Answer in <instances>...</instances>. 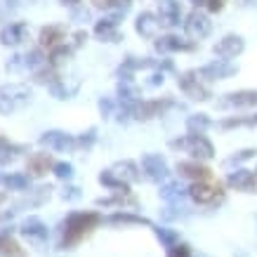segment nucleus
Segmentation results:
<instances>
[{
    "label": "nucleus",
    "instance_id": "obj_21",
    "mask_svg": "<svg viewBox=\"0 0 257 257\" xmlns=\"http://www.w3.org/2000/svg\"><path fill=\"white\" fill-rule=\"evenodd\" d=\"M40 47H55V45H59L64 40V29L62 26H45L43 31H40Z\"/></svg>",
    "mask_w": 257,
    "mask_h": 257
},
{
    "label": "nucleus",
    "instance_id": "obj_25",
    "mask_svg": "<svg viewBox=\"0 0 257 257\" xmlns=\"http://www.w3.org/2000/svg\"><path fill=\"white\" fill-rule=\"evenodd\" d=\"M0 255L5 257H24V250L17 245V241H12L8 234L0 236Z\"/></svg>",
    "mask_w": 257,
    "mask_h": 257
},
{
    "label": "nucleus",
    "instance_id": "obj_33",
    "mask_svg": "<svg viewBox=\"0 0 257 257\" xmlns=\"http://www.w3.org/2000/svg\"><path fill=\"white\" fill-rule=\"evenodd\" d=\"M120 97H123V99L135 101L137 97H140V90H137V87H133V85H120Z\"/></svg>",
    "mask_w": 257,
    "mask_h": 257
},
{
    "label": "nucleus",
    "instance_id": "obj_15",
    "mask_svg": "<svg viewBox=\"0 0 257 257\" xmlns=\"http://www.w3.org/2000/svg\"><path fill=\"white\" fill-rule=\"evenodd\" d=\"M158 29H161V19L151 12H144V15L137 17V33L144 36V38H156Z\"/></svg>",
    "mask_w": 257,
    "mask_h": 257
},
{
    "label": "nucleus",
    "instance_id": "obj_8",
    "mask_svg": "<svg viewBox=\"0 0 257 257\" xmlns=\"http://www.w3.org/2000/svg\"><path fill=\"white\" fill-rule=\"evenodd\" d=\"M198 73H201V78H205V80L229 78V76H234V73H236V66H231V64L226 62V59H217V62L208 64V66H203Z\"/></svg>",
    "mask_w": 257,
    "mask_h": 257
},
{
    "label": "nucleus",
    "instance_id": "obj_28",
    "mask_svg": "<svg viewBox=\"0 0 257 257\" xmlns=\"http://www.w3.org/2000/svg\"><path fill=\"white\" fill-rule=\"evenodd\" d=\"M5 184H8L10 191H24V189L29 187V177L15 172V175H8V177H5Z\"/></svg>",
    "mask_w": 257,
    "mask_h": 257
},
{
    "label": "nucleus",
    "instance_id": "obj_10",
    "mask_svg": "<svg viewBox=\"0 0 257 257\" xmlns=\"http://www.w3.org/2000/svg\"><path fill=\"white\" fill-rule=\"evenodd\" d=\"M229 187L238 189V191H250V194H255L257 191V172L238 170V172H234V175H229Z\"/></svg>",
    "mask_w": 257,
    "mask_h": 257
},
{
    "label": "nucleus",
    "instance_id": "obj_7",
    "mask_svg": "<svg viewBox=\"0 0 257 257\" xmlns=\"http://www.w3.org/2000/svg\"><path fill=\"white\" fill-rule=\"evenodd\" d=\"M142 170L147 172V177L154 179V182L168 177V165H165V161L161 156H156V154H147V156L142 158Z\"/></svg>",
    "mask_w": 257,
    "mask_h": 257
},
{
    "label": "nucleus",
    "instance_id": "obj_27",
    "mask_svg": "<svg viewBox=\"0 0 257 257\" xmlns=\"http://www.w3.org/2000/svg\"><path fill=\"white\" fill-rule=\"evenodd\" d=\"M208 125H210V120H208V116H203V113H198V116H191L187 120V127H189V133H191V135H203Z\"/></svg>",
    "mask_w": 257,
    "mask_h": 257
},
{
    "label": "nucleus",
    "instance_id": "obj_35",
    "mask_svg": "<svg viewBox=\"0 0 257 257\" xmlns=\"http://www.w3.org/2000/svg\"><path fill=\"white\" fill-rule=\"evenodd\" d=\"M24 59H26V64H29V66H40V64H43V59H47V57H43L38 50H36V52H31V55H26Z\"/></svg>",
    "mask_w": 257,
    "mask_h": 257
},
{
    "label": "nucleus",
    "instance_id": "obj_14",
    "mask_svg": "<svg viewBox=\"0 0 257 257\" xmlns=\"http://www.w3.org/2000/svg\"><path fill=\"white\" fill-rule=\"evenodd\" d=\"M40 144L52 149V151H66V149L76 147V140H71L69 135H64V133H45L40 137Z\"/></svg>",
    "mask_w": 257,
    "mask_h": 257
},
{
    "label": "nucleus",
    "instance_id": "obj_1",
    "mask_svg": "<svg viewBox=\"0 0 257 257\" xmlns=\"http://www.w3.org/2000/svg\"><path fill=\"white\" fill-rule=\"evenodd\" d=\"M99 222L97 212H73L66 222H64V248H71L73 243L85 238L90 231Z\"/></svg>",
    "mask_w": 257,
    "mask_h": 257
},
{
    "label": "nucleus",
    "instance_id": "obj_20",
    "mask_svg": "<svg viewBox=\"0 0 257 257\" xmlns=\"http://www.w3.org/2000/svg\"><path fill=\"white\" fill-rule=\"evenodd\" d=\"M255 104H257V90L234 92L222 101V106H255Z\"/></svg>",
    "mask_w": 257,
    "mask_h": 257
},
{
    "label": "nucleus",
    "instance_id": "obj_40",
    "mask_svg": "<svg viewBox=\"0 0 257 257\" xmlns=\"http://www.w3.org/2000/svg\"><path fill=\"white\" fill-rule=\"evenodd\" d=\"M158 83H163V73H156L154 80H151V85H158Z\"/></svg>",
    "mask_w": 257,
    "mask_h": 257
},
{
    "label": "nucleus",
    "instance_id": "obj_12",
    "mask_svg": "<svg viewBox=\"0 0 257 257\" xmlns=\"http://www.w3.org/2000/svg\"><path fill=\"white\" fill-rule=\"evenodd\" d=\"M26 33H29V26L22 22L17 24H10L0 31V43L3 45H19L22 40H26Z\"/></svg>",
    "mask_w": 257,
    "mask_h": 257
},
{
    "label": "nucleus",
    "instance_id": "obj_17",
    "mask_svg": "<svg viewBox=\"0 0 257 257\" xmlns=\"http://www.w3.org/2000/svg\"><path fill=\"white\" fill-rule=\"evenodd\" d=\"M118 26V17H109V19H101V22H97V26H94V36L101 40H118L120 36H118L116 31Z\"/></svg>",
    "mask_w": 257,
    "mask_h": 257
},
{
    "label": "nucleus",
    "instance_id": "obj_6",
    "mask_svg": "<svg viewBox=\"0 0 257 257\" xmlns=\"http://www.w3.org/2000/svg\"><path fill=\"white\" fill-rule=\"evenodd\" d=\"M184 29H187V36L194 40H203L212 29V22L201 12H191L184 22Z\"/></svg>",
    "mask_w": 257,
    "mask_h": 257
},
{
    "label": "nucleus",
    "instance_id": "obj_26",
    "mask_svg": "<svg viewBox=\"0 0 257 257\" xmlns=\"http://www.w3.org/2000/svg\"><path fill=\"white\" fill-rule=\"evenodd\" d=\"M69 57H71V47H66L64 43H59V45L50 47V55H47V59H50V64H52V66H57V64L66 62Z\"/></svg>",
    "mask_w": 257,
    "mask_h": 257
},
{
    "label": "nucleus",
    "instance_id": "obj_43",
    "mask_svg": "<svg viewBox=\"0 0 257 257\" xmlns=\"http://www.w3.org/2000/svg\"><path fill=\"white\" fill-rule=\"evenodd\" d=\"M5 198H8V196H5V194H0V203H3V201H5Z\"/></svg>",
    "mask_w": 257,
    "mask_h": 257
},
{
    "label": "nucleus",
    "instance_id": "obj_42",
    "mask_svg": "<svg viewBox=\"0 0 257 257\" xmlns=\"http://www.w3.org/2000/svg\"><path fill=\"white\" fill-rule=\"evenodd\" d=\"M189 3H194V5H205L208 0H189Z\"/></svg>",
    "mask_w": 257,
    "mask_h": 257
},
{
    "label": "nucleus",
    "instance_id": "obj_38",
    "mask_svg": "<svg viewBox=\"0 0 257 257\" xmlns=\"http://www.w3.org/2000/svg\"><path fill=\"white\" fill-rule=\"evenodd\" d=\"M255 156V151H241L238 156L234 158V163H241V161H248V158H252Z\"/></svg>",
    "mask_w": 257,
    "mask_h": 257
},
{
    "label": "nucleus",
    "instance_id": "obj_13",
    "mask_svg": "<svg viewBox=\"0 0 257 257\" xmlns=\"http://www.w3.org/2000/svg\"><path fill=\"white\" fill-rule=\"evenodd\" d=\"M52 168H55V161H52L50 154H33V156L29 158V163H26V170L31 172L33 177H43V175H47Z\"/></svg>",
    "mask_w": 257,
    "mask_h": 257
},
{
    "label": "nucleus",
    "instance_id": "obj_29",
    "mask_svg": "<svg viewBox=\"0 0 257 257\" xmlns=\"http://www.w3.org/2000/svg\"><path fill=\"white\" fill-rule=\"evenodd\" d=\"M33 80L36 83H40V85H52L57 80V76H55V71H50V69H40V71H36V76H33Z\"/></svg>",
    "mask_w": 257,
    "mask_h": 257
},
{
    "label": "nucleus",
    "instance_id": "obj_16",
    "mask_svg": "<svg viewBox=\"0 0 257 257\" xmlns=\"http://www.w3.org/2000/svg\"><path fill=\"white\" fill-rule=\"evenodd\" d=\"M179 17H182L179 3H175V0H163V3H161L158 19H161L163 26H175V24H179Z\"/></svg>",
    "mask_w": 257,
    "mask_h": 257
},
{
    "label": "nucleus",
    "instance_id": "obj_2",
    "mask_svg": "<svg viewBox=\"0 0 257 257\" xmlns=\"http://www.w3.org/2000/svg\"><path fill=\"white\" fill-rule=\"evenodd\" d=\"M172 149H184L187 154H191L194 158H212L215 156V149H212L210 140H205L203 135H191L189 133V137H184V140H175L170 142Z\"/></svg>",
    "mask_w": 257,
    "mask_h": 257
},
{
    "label": "nucleus",
    "instance_id": "obj_19",
    "mask_svg": "<svg viewBox=\"0 0 257 257\" xmlns=\"http://www.w3.org/2000/svg\"><path fill=\"white\" fill-rule=\"evenodd\" d=\"M22 234L26 236L29 241H43V238L47 236V229H45V224H43L38 217H29L22 224Z\"/></svg>",
    "mask_w": 257,
    "mask_h": 257
},
{
    "label": "nucleus",
    "instance_id": "obj_32",
    "mask_svg": "<svg viewBox=\"0 0 257 257\" xmlns=\"http://www.w3.org/2000/svg\"><path fill=\"white\" fill-rule=\"evenodd\" d=\"M224 127H234V125H257V116L250 118H231V120H224Z\"/></svg>",
    "mask_w": 257,
    "mask_h": 257
},
{
    "label": "nucleus",
    "instance_id": "obj_39",
    "mask_svg": "<svg viewBox=\"0 0 257 257\" xmlns=\"http://www.w3.org/2000/svg\"><path fill=\"white\" fill-rule=\"evenodd\" d=\"M158 236L163 238L165 243H172L175 241V234H170V231H165V229H158Z\"/></svg>",
    "mask_w": 257,
    "mask_h": 257
},
{
    "label": "nucleus",
    "instance_id": "obj_37",
    "mask_svg": "<svg viewBox=\"0 0 257 257\" xmlns=\"http://www.w3.org/2000/svg\"><path fill=\"white\" fill-rule=\"evenodd\" d=\"M205 5H208V10H210V12H219V10L224 8V0H208Z\"/></svg>",
    "mask_w": 257,
    "mask_h": 257
},
{
    "label": "nucleus",
    "instance_id": "obj_11",
    "mask_svg": "<svg viewBox=\"0 0 257 257\" xmlns=\"http://www.w3.org/2000/svg\"><path fill=\"white\" fill-rule=\"evenodd\" d=\"M177 172H179V177L194 179V182H205V179L210 177V170L205 165L196 163V161H182V163H177Z\"/></svg>",
    "mask_w": 257,
    "mask_h": 257
},
{
    "label": "nucleus",
    "instance_id": "obj_34",
    "mask_svg": "<svg viewBox=\"0 0 257 257\" xmlns=\"http://www.w3.org/2000/svg\"><path fill=\"white\" fill-rule=\"evenodd\" d=\"M52 170H55L57 177L66 179V177H71V170H73V168H71L69 163H55V168H52Z\"/></svg>",
    "mask_w": 257,
    "mask_h": 257
},
{
    "label": "nucleus",
    "instance_id": "obj_31",
    "mask_svg": "<svg viewBox=\"0 0 257 257\" xmlns=\"http://www.w3.org/2000/svg\"><path fill=\"white\" fill-rule=\"evenodd\" d=\"M111 222H113V224H118V222H125V224H147V219L133 217V215H125V212H120V215H113V217H111Z\"/></svg>",
    "mask_w": 257,
    "mask_h": 257
},
{
    "label": "nucleus",
    "instance_id": "obj_22",
    "mask_svg": "<svg viewBox=\"0 0 257 257\" xmlns=\"http://www.w3.org/2000/svg\"><path fill=\"white\" fill-rule=\"evenodd\" d=\"M156 47L161 52H177V50H189V43H182L177 36H163L156 40Z\"/></svg>",
    "mask_w": 257,
    "mask_h": 257
},
{
    "label": "nucleus",
    "instance_id": "obj_9",
    "mask_svg": "<svg viewBox=\"0 0 257 257\" xmlns=\"http://www.w3.org/2000/svg\"><path fill=\"white\" fill-rule=\"evenodd\" d=\"M243 52V40L238 38V36H226V38H222L215 45V55L222 57V59H234V57H238Z\"/></svg>",
    "mask_w": 257,
    "mask_h": 257
},
{
    "label": "nucleus",
    "instance_id": "obj_5",
    "mask_svg": "<svg viewBox=\"0 0 257 257\" xmlns=\"http://www.w3.org/2000/svg\"><path fill=\"white\" fill-rule=\"evenodd\" d=\"M29 97H31L29 87L19 85V83H12V85L0 87V99H3V109L5 111H10V109H15V106H19V104H24Z\"/></svg>",
    "mask_w": 257,
    "mask_h": 257
},
{
    "label": "nucleus",
    "instance_id": "obj_4",
    "mask_svg": "<svg viewBox=\"0 0 257 257\" xmlns=\"http://www.w3.org/2000/svg\"><path fill=\"white\" fill-rule=\"evenodd\" d=\"M189 196L201 205H210V203L222 201V189L217 184H208V182H194L189 189Z\"/></svg>",
    "mask_w": 257,
    "mask_h": 257
},
{
    "label": "nucleus",
    "instance_id": "obj_18",
    "mask_svg": "<svg viewBox=\"0 0 257 257\" xmlns=\"http://www.w3.org/2000/svg\"><path fill=\"white\" fill-rule=\"evenodd\" d=\"M168 106V101H142L135 106V116L142 118V120H149V118L154 116H161Z\"/></svg>",
    "mask_w": 257,
    "mask_h": 257
},
{
    "label": "nucleus",
    "instance_id": "obj_3",
    "mask_svg": "<svg viewBox=\"0 0 257 257\" xmlns=\"http://www.w3.org/2000/svg\"><path fill=\"white\" fill-rule=\"evenodd\" d=\"M179 87H182L191 99H201V101L210 99V87L201 83V73H198V71L182 73V76H179Z\"/></svg>",
    "mask_w": 257,
    "mask_h": 257
},
{
    "label": "nucleus",
    "instance_id": "obj_41",
    "mask_svg": "<svg viewBox=\"0 0 257 257\" xmlns=\"http://www.w3.org/2000/svg\"><path fill=\"white\" fill-rule=\"evenodd\" d=\"M64 5H78V3H83V0H62Z\"/></svg>",
    "mask_w": 257,
    "mask_h": 257
},
{
    "label": "nucleus",
    "instance_id": "obj_24",
    "mask_svg": "<svg viewBox=\"0 0 257 257\" xmlns=\"http://www.w3.org/2000/svg\"><path fill=\"white\" fill-rule=\"evenodd\" d=\"M99 182L104 184V187H109V189H116V191H123V194H127V182H123V179L118 177L113 170L109 172H101V177Z\"/></svg>",
    "mask_w": 257,
    "mask_h": 257
},
{
    "label": "nucleus",
    "instance_id": "obj_30",
    "mask_svg": "<svg viewBox=\"0 0 257 257\" xmlns=\"http://www.w3.org/2000/svg\"><path fill=\"white\" fill-rule=\"evenodd\" d=\"M182 194H184V189L179 187V184H168V187L163 189L165 201H177V198H182Z\"/></svg>",
    "mask_w": 257,
    "mask_h": 257
},
{
    "label": "nucleus",
    "instance_id": "obj_36",
    "mask_svg": "<svg viewBox=\"0 0 257 257\" xmlns=\"http://www.w3.org/2000/svg\"><path fill=\"white\" fill-rule=\"evenodd\" d=\"M191 252H189L187 245H172L170 248V257H189Z\"/></svg>",
    "mask_w": 257,
    "mask_h": 257
},
{
    "label": "nucleus",
    "instance_id": "obj_23",
    "mask_svg": "<svg viewBox=\"0 0 257 257\" xmlns=\"http://www.w3.org/2000/svg\"><path fill=\"white\" fill-rule=\"evenodd\" d=\"M118 177L123 179V182H135V179H140V168L133 163V161H123V163H118L113 168Z\"/></svg>",
    "mask_w": 257,
    "mask_h": 257
}]
</instances>
